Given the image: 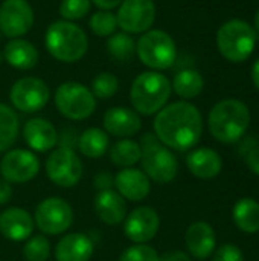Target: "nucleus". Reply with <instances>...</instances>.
Returning a JSON list of instances; mask_svg holds the SVG:
<instances>
[{
	"label": "nucleus",
	"instance_id": "f257e3e1",
	"mask_svg": "<svg viewBox=\"0 0 259 261\" xmlns=\"http://www.w3.org/2000/svg\"><path fill=\"white\" fill-rule=\"evenodd\" d=\"M154 133L168 148L186 151L202 138L203 121L198 109L186 101L172 102L157 112Z\"/></svg>",
	"mask_w": 259,
	"mask_h": 261
},
{
	"label": "nucleus",
	"instance_id": "f03ea898",
	"mask_svg": "<svg viewBox=\"0 0 259 261\" xmlns=\"http://www.w3.org/2000/svg\"><path fill=\"white\" fill-rule=\"evenodd\" d=\"M208 124L211 135L217 141L234 144L246 135L250 124V112L238 99H223L212 107Z\"/></svg>",
	"mask_w": 259,
	"mask_h": 261
},
{
	"label": "nucleus",
	"instance_id": "7ed1b4c3",
	"mask_svg": "<svg viewBox=\"0 0 259 261\" xmlns=\"http://www.w3.org/2000/svg\"><path fill=\"white\" fill-rule=\"evenodd\" d=\"M46 47L55 60L63 63H76L85 55L89 41L87 35L78 24L60 20L47 28Z\"/></svg>",
	"mask_w": 259,
	"mask_h": 261
},
{
	"label": "nucleus",
	"instance_id": "20e7f679",
	"mask_svg": "<svg viewBox=\"0 0 259 261\" xmlns=\"http://www.w3.org/2000/svg\"><path fill=\"white\" fill-rule=\"evenodd\" d=\"M171 83L160 72H143L131 84L130 99L137 113L150 116L160 112L171 96Z\"/></svg>",
	"mask_w": 259,
	"mask_h": 261
},
{
	"label": "nucleus",
	"instance_id": "39448f33",
	"mask_svg": "<svg viewBox=\"0 0 259 261\" xmlns=\"http://www.w3.org/2000/svg\"><path fill=\"white\" fill-rule=\"evenodd\" d=\"M255 29L247 21L238 18L226 21L217 34V46L221 55L232 63L247 60L255 49Z\"/></svg>",
	"mask_w": 259,
	"mask_h": 261
},
{
	"label": "nucleus",
	"instance_id": "423d86ee",
	"mask_svg": "<svg viewBox=\"0 0 259 261\" xmlns=\"http://www.w3.org/2000/svg\"><path fill=\"white\" fill-rule=\"evenodd\" d=\"M142 168L148 179L157 184H168L176 179L179 164L168 147H163L156 135H145L142 138Z\"/></svg>",
	"mask_w": 259,
	"mask_h": 261
},
{
	"label": "nucleus",
	"instance_id": "0eeeda50",
	"mask_svg": "<svg viewBox=\"0 0 259 261\" xmlns=\"http://www.w3.org/2000/svg\"><path fill=\"white\" fill-rule=\"evenodd\" d=\"M139 60L153 70L169 69L176 63L177 47L169 34L160 29L147 31L136 44Z\"/></svg>",
	"mask_w": 259,
	"mask_h": 261
},
{
	"label": "nucleus",
	"instance_id": "6e6552de",
	"mask_svg": "<svg viewBox=\"0 0 259 261\" xmlns=\"http://www.w3.org/2000/svg\"><path fill=\"white\" fill-rule=\"evenodd\" d=\"M58 112L72 121H82L92 116L96 109V98L79 83H64L55 92Z\"/></svg>",
	"mask_w": 259,
	"mask_h": 261
},
{
	"label": "nucleus",
	"instance_id": "1a4fd4ad",
	"mask_svg": "<svg viewBox=\"0 0 259 261\" xmlns=\"http://www.w3.org/2000/svg\"><path fill=\"white\" fill-rule=\"evenodd\" d=\"M82 162L69 147H60L50 153L46 161L47 177L58 187L72 188L82 177Z\"/></svg>",
	"mask_w": 259,
	"mask_h": 261
},
{
	"label": "nucleus",
	"instance_id": "9d476101",
	"mask_svg": "<svg viewBox=\"0 0 259 261\" xmlns=\"http://www.w3.org/2000/svg\"><path fill=\"white\" fill-rule=\"evenodd\" d=\"M72 222V206L60 197H49L40 202L34 216L35 226L47 236H58L66 232Z\"/></svg>",
	"mask_w": 259,
	"mask_h": 261
},
{
	"label": "nucleus",
	"instance_id": "9b49d317",
	"mask_svg": "<svg viewBox=\"0 0 259 261\" xmlns=\"http://www.w3.org/2000/svg\"><path fill=\"white\" fill-rule=\"evenodd\" d=\"M47 84L35 76H26L14 83L11 87V102L12 106L24 113H34L41 110L49 101Z\"/></svg>",
	"mask_w": 259,
	"mask_h": 261
},
{
	"label": "nucleus",
	"instance_id": "f8f14e48",
	"mask_svg": "<svg viewBox=\"0 0 259 261\" xmlns=\"http://www.w3.org/2000/svg\"><path fill=\"white\" fill-rule=\"evenodd\" d=\"M118 26L127 34L147 32L156 18L153 0H124L118 11Z\"/></svg>",
	"mask_w": 259,
	"mask_h": 261
},
{
	"label": "nucleus",
	"instance_id": "ddd939ff",
	"mask_svg": "<svg viewBox=\"0 0 259 261\" xmlns=\"http://www.w3.org/2000/svg\"><path fill=\"white\" fill-rule=\"evenodd\" d=\"M34 24V11L26 0H5L0 5V32L9 38L24 35Z\"/></svg>",
	"mask_w": 259,
	"mask_h": 261
},
{
	"label": "nucleus",
	"instance_id": "4468645a",
	"mask_svg": "<svg viewBox=\"0 0 259 261\" xmlns=\"http://www.w3.org/2000/svg\"><path fill=\"white\" fill-rule=\"evenodd\" d=\"M0 171L5 180L14 184H24L32 180L40 171L38 158L27 150H11L8 151L0 164Z\"/></svg>",
	"mask_w": 259,
	"mask_h": 261
},
{
	"label": "nucleus",
	"instance_id": "2eb2a0df",
	"mask_svg": "<svg viewBox=\"0 0 259 261\" xmlns=\"http://www.w3.org/2000/svg\"><path fill=\"white\" fill-rule=\"evenodd\" d=\"M160 228V219L154 208L139 206L133 210L124 223L125 236L136 245H145L153 240Z\"/></svg>",
	"mask_w": 259,
	"mask_h": 261
},
{
	"label": "nucleus",
	"instance_id": "dca6fc26",
	"mask_svg": "<svg viewBox=\"0 0 259 261\" xmlns=\"http://www.w3.org/2000/svg\"><path fill=\"white\" fill-rule=\"evenodd\" d=\"M113 184H114L118 193L124 199L131 200V202L143 200L150 194V190H151L148 176L143 171L133 168V167L121 170L114 176Z\"/></svg>",
	"mask_w": 259,
	"mask_h": 261
},
{
	"label": "nucleus",
	"instance_id": "f3484780",
	"mask_svg": "<svg viewBox=\"0 0 259 261\" xmlns=\"http://www.w3.org/2000/svg\"><path fill=\"white\" fill-rule=\"evenodd\" d=\"M34 219L23 208H8L0 214V232L11 242H24L32 236Z\"/></svg>",
	"mask_w": 259,
	"mask_h": 261
},
{
	"label": "nucleus",
	"instance_id": "a211bd4d",
	"mask_svg": "<svg viewBox=\"0 0 259 261\" xmlns=\"http://www.w3.org/2000/svg\"><path fill=\"white\" fill-rule=\"evenodd\" d=\"M142 127L139 115L127 107H113L104 115V128L118 138H131Z\"/></svg>",
	"mask_w": 259,
	"mask_h": 261
},
{
	"label": "nucleus",
	"instance_id": "6ab92c4d",
	"mask_svg": "<svg viewBox=\"0 0 259 261\" xmlns=\"http://www.w3.org/2000/svg\"><path fill=\"white\" fill-rule=\"evenodd\" d=\"M186 248L189 254L198 260H205L211 257L215 251V231L206 222H194L185 236Z\"/></svg>",
	"mask_w": 259,
	"mask_h": 261
},
{
	"label": "nucleus",
	"instance_id": "aec40b11",
	"mask_svg": "<svg viewBox=\"0 0 259 261\" xmlns=\"http://www.w3.org/2000/svg\"><path fill=\"white\" fill-rule=\"evenodd\" d=\"M95 211L96 216L110 226L121 225L127 217V205L124 197L111 188L98 191L95 197Z\"/></svg>",
	"mask_w": 259,
	"mask_h": 261
},
{
	"label": "nucleus",
	"instance_id": "412c9836",
	"mask_svg": "<svg viewBox=\"0 0 259 261\" xmlns=\"http://www.w3.org/2000/svg\"><path fill=\"white\" fill-rule=\"evenodd\" d=\"M23 138L34 151L40 153L52 150L58 142V133L55 127L43 118L29 119L23 127Z\"/></svg>",
	"mask_w": 259,
	"mask_h": 261
},
{
	"label": "nucleus",
	"instance_id": "4be33fe9",
	"mask_svg": "<svg viewBox=\"0 0 259 261\" xmlns=\"http://www.w3.org/2000/svg\"><path fill=\"white\" fill-rule=\"evenodd\" d=\"M93 255V242L89 236L81 232H73L64 236L56 248V261H89Z\"/></svg>",
	"mask_w": 259,
	"mask_h": 261
},
{
	"label": "nucleus",
	"instance_id": "5701e85b",
	"mask_svg": "<svg viewBox=\"0 0 259 261\" xmlns=\"http://www.w3.org/2000/svg\"><path fill=\"white\" fill-rule=\"evenodd\" d=\"M188 170L198 179H214L220 174L223 162L220 154L212 148H197L192 150L186 158Z\"/></svg>",
	"mask_w": 259,
	"mask_h": 261
},
{
	"label": "nucleus",
	"instance_id": "b1692460",
	"mask_svg": "<svg viewBox=\"0 0 259 261\" xmlns=\"http://www.w3.org/2000/svg\"><path fill=\"white\" fill-rule=\"evenodd\" d=\"M3 57L9 66L21 70L32 69L38 63V50L32 43L23 38L11 40L5 47Z\"/></svg>",
	"mask_w": 259,
	"mask_h": 261
},
{
	"label": "nucleus",
	"instance_id": "393cba45",
	"mask_svg": "<svg viewBox=\"0 0 259 261\" xmlns=\"http://www.w3.org/2000/svg\"><path fill=\"white\" fill-rule=\"evenodd\" d=\"M232 216L235 225L241 231L247 234H255L259 231V203L255 199H240L234 206Z\"/></svg>",
	"mask_w": 259,
	"mask_h": 261
},
{
	"label": "nucleus",
	"instance_id": "a878e982",
	"mask_svg": "<svg viewBox=\"0 0 259 261\" xmlns=\"http://www.w3.org/2000/svg\"><path fill=\"white\" fill-rule=\"evenodd\" d=\"M171 87L180 98L192 99L202 93L205 87V80L200 75V72L194 69H183L174 76Z\"/></svg>",
	"mask_w": 259,
	"mask_h": 261
},
{
	"label": "nucleus",
	"instance_id": "bb28decb",
	"mask_svg": "<svg viewBox=\"0 0 259 261\" xmlns=\"http://www.w3.org/2000/svg\"><path fill=\"white\" fill-rule=\"evenodd\" d=\"M110 141H108V135L107 132L92 127L87 128L85 132H82V135L78 139V147L79 151L92 159L101 158L105 154V151L108 150Z\"/></svg>",
	"mask_w": 259,
	"mask_h": 261
},
{
	"label": "nucleus",
	"instance_id": "cd10ccee",
	"mask_svg": "<svg viewBox=\"0 0 259 261\" xmlns=\"http://www.w3.org/2000/svg\"><path fill=\"white\" fill-rule=\"evenodd\" d=\"M142 158L140 145L131 139L118 141L110 150V159L114 165L122 168H130L137 164Z\"/></svg>",
	"mask_w": 259,
	"mask_h": 261
},
{
	"label": "nucleus",
	"instance_id": "c85d7f7f",
	"mask_svg": "<svg viewBox=\"0 0 259 261\" xmlns=\"http://www.w3.org/2000/svg\"><path fill=\"white\" fill-rule=\"evenodd\" d=\"M18 116L6 104L0 102V151H6L12 147L18 136Z\"/></svg>",
	"mask_w": 259,
	"mask_h": 261
},
{
	"label": "nucleus",
	"instance_id": "c756f323",
	"mask_svg": "<svg viewBox=\"0 0 259 261\" xmlns=\"http://www.w3.org/2000/svg\"><path fill=\"white\" fill-rule=\"evenodd\" d=\"M108 54L118 61H128L136 54V43L127 32L113 34L107 41Z\"/></svg>",
	"mask_w": 259,
	"mask_h": 261
},
{
	"label": "nucleus",
	"instance_id": "7c9ffc66",
	"mask_svg": "<svg viewBox=\"0 0 259 261\" xmlns=\"http://www.w3.org/2000/svg\"><path fill=\"white\" fill-rule=\"evenodd\" d=\"M50 255V243L44 236H34L26 240L23 257L26 261H46Z\"/></svg>",
	"mask_w": 259,
	"mask_h": 261
},
{
	"label": "nucleus",
	"instance_id": "2f4dec72",
	"mask_svg": "<svg viewBox=\"0 0 259 261\" xmlns=\"http://www.w3.org/2000/svg\"><path fill=\"white\" fill-rule=\"evenodd\" d=\"M118 28V18L110 11H96L90 17V29L99 37H110Z\"/></svg>",
	"mask_w": 259,
	"mask_h": 261
},
{
	"label": "nucleus",
	"instance_id": "473e14b6",
	"mask_svg": "<svg viewBox=\"0 0 259 261\" xmlns=\"http://www.w3.org/2000/svg\"><path fill=\"white\" fill-rule=\"evenodd\" d=\"M119 89V81L118 78L110 73V72H102L98 76H95L93 83H92V93L95 98L99 99H108L111 98Z\"/></svg>",
	"mask_w": 259,
	"mask_h": 261
},
{
	"label": "nucleus",
	"instance_id": "72a5a7b5",
	"mask_svg": "<svg viewBox=\"0 0 259 261\" xmlns=\"http://www.w3.org/2000/svg\"><path fill=\"white\" fill-rule=\"evenodd\" d=\"M238 154L244 159L246 165L259 176V142L255 138H246L238 147Z\"/></svg>",
	"mask_w": 259,
	"mask_h": 261
},
{
	"label": "nucleus",
	"instance_id": "f704fd0d",
	"mask_svg": "<svg viewBox=\"0 0 259 261\" xmlns=\"http://www.w3.org/2000/svg\"><path fill=\"white\" fill-rule=\"evenodd\" d=\"M90 11V0H63L60 5V14L67 21L79 20Z\"/></svg>",
	"mask_w": 259,
	"mask_h": 261
},
{
	"label": "nucleus",
	"instance_id": "c9c22d12",
	"mask_svg": "<svg viewBox=\"0 0 259 261\" xmlns=\"http://www.w3.org/2000/svg\"><path fill=\"white\" fill-rule=\"evenodd\" d=\"M119 261H160V257L156 252V249L151 246L134 245L121 254Z\"/></svg>",
	"mask_w": 259,
	"mask_h": 261
},
{
	"label": "nucleus",
	"instance_id": "e433bc0d",
	"mask_svg": "<svg viewBox=\"0 0 259 261\" xmlns=\"http://www.w3.org/2000/svg\"><path fill=\"white\" fill-rule=\"evenodd\" d=\"M214 261H244L241 249L235 245H223L215 251Z\"/></svg>",
	"mask_w": 259,
	"mask_h": 261
},
{
	"label": "nucleus",
	"instance_id": "4c0bfd02",
	"mask_svg": "<svg viewBox=\"0 0 259 261\" xmlns=\"http://www.w3.org/2000/svg\"><path fill=\"white\" fill-rule=\"evenodd\" d=\"M113 177H111V174L110 173H107V171H102V173H98L96 176H95V188L98 190V191H104V190H110L111 188V185H113Z\"/></svg>",
	"mask_w": 259,
	"mask_h": 261
},
{
	"label": "nucleus",
	"instance_id": "58836bf2",
	"mask_svg": "<svg viewBox=\"0 0 259 261\" xmlns=\"http://www.w3.org/2000/svg\"><path fill=\"white\" fill-rule=\"evenodd\" d=\"M12 197V187L11 182L0 179V205H5L11 200Z\"/></svg>",
	"mask_w": 259,
	"mask_h": 261
},
{
	"label": "nucleus",
	"instance_id": "ea45409f",
	"mask_svg": "<svg viewBox=\"0 0 259 261\" xmlns=\"http://www.w3.org/2000/svg\"><path fill=\"white\" fill-rule=\"evenodd\" d=\"M160 261H191L189 255L182 252V251H169V252H165Z\"/></svg>",
	"mask_w": 259,
	"mask_h": 261
},
{
	"label": "nucleus",
	"instance_id": "a19ab883",
	"mask_svg": "<svg viewBox=\"0 0 259 261\" xmlns=\"http://www.w3.org/2000/svg\"><path fill=\"white\" fill-rule=\"evenodd\" d=\"M99 9L102 11H110V9H114L116 6H119L124 0H92Z\"/></svg>",
	"mask_w": 259,
	"mask_h": 261
},
{
	"label": "nucleus",
	"instance_id": "79ce46f5",
	"mask_svg": "<svg viewBox=\"0 0 259 261\" xmlns=\"http://www.w3.org/2000/svg\"><path fill=\"white\" fill-rule=\"evenodd\" d=\"M252 80H253L255 86L259 89V60L253 64V69H252Z\"/></svg>",
	"mask_w": 259,
	"mask_h": 261
},
{
	"label": "nucleus",
	"instance_id": "37998d69",
	"mask_svg": "<svg viewBox=\"0 0 259 261\" xmlns=\"http://www.w3.org/2000/svg\"><path fill=\"white\" fill-rule=\"evenodd\" d=\"M255 26H256V29L259 31V9L258 12H256V17H255Z\"/></svg>",
	"mask_w": 259,
	"mask_h": 261
},
{
	"label": "nucleus",
	"instance_id": "c03bdc74",
	"mask_svg": "<svg viewBox=\"0 0 259 261\" xmlns=\"http://www.w3.org/2000/svg\"><path fill=\"white\" fill-rule=\"evenodd\" d=\"M0 38H2V32H0Z\"/></svg>",
	"mask_w": 259,
	"mask_h": 261
},
{
	"label": "nucleus",
	"instance_id": "a18cd8bd",
	"mask_svg": "<svg viewBox=\"0 0 259 261\" xmlns=\"http://www.w3.org/2000/svg\"><path fill=\"white\" fill-rule=\"evenodd\" d=\"M0 58H2V54H0Z\"/></svg>",
	"mask_w": 259,
	"mask_h": 261
}]
</instances>
